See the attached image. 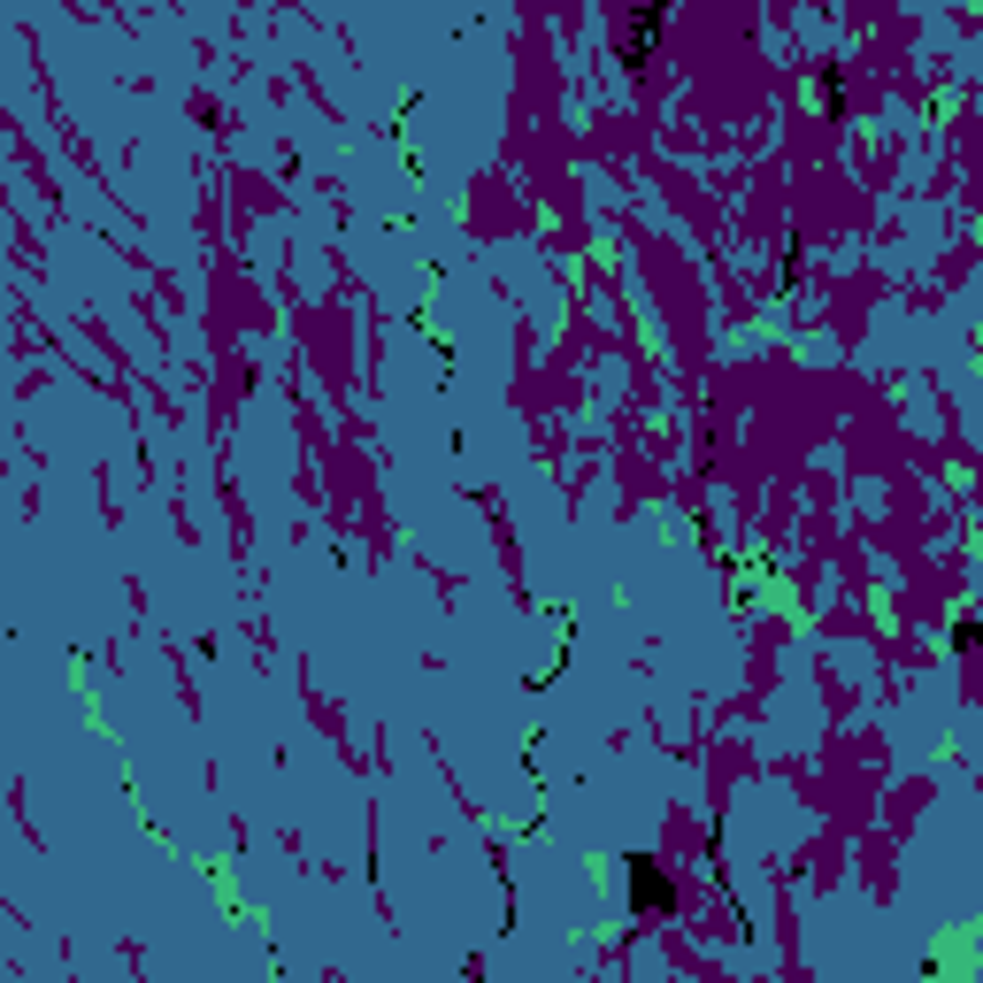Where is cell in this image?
Returning a JSON list of instances; mask_svg holds the SVG:
<instances>
[{"label": "cell", "mask_w": 983, "mask_h": 983, "mask_svg": "<svg viewBox=\"0 0 983 983\" xmlns=\"http://www.w3.org/2000/svg\"><path fill=\"white\" fill-rule=\"evenodd\" d=\"M668 899H676V884L660 876L654 853H638V860H631V907H638V915H660Z\"/></svg>", "instance_id": "obj_1"}, {"label": "cell", "mask_w": 983, "mask_h": 983, "mask_svg": "<svg viewBox=\"0 0 983 983\" xmlns=\"http://www.w3.org/2000/svg\"><path fill=\"white\" fill-rule=\"evenodd\" d=\"M654 39H660V8H654V15H638V31H631V54L646 62V54H654Z\"/></svg>", "instance_id": "obj_2"}]
</instances>
